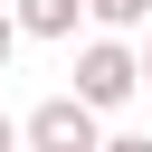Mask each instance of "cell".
I'll list each match as a JSON object with an SVG mask.
<instances>
[{
    "label": "cell",
    "mask_w": 152,
    "mask_h": 152,
    "mask_svg": "<svg viewBox=\"0 0 152 152\" xmlns=\"http://www.w3.org/2000/svg\"><path fill=\"white\" fill-rule=\"evenodd\" d=\"M133 86H142V66H133L124 38H86V48H76V104H86V114L133 104Z\"/></svg>",
    "instance_id": "cell-1"
},
{
    "label": "cell",
    "mask_w": 152,
    "mask_h": 152,
    "mask_svg": "<svg viewBox=\"0 0 152 152\" xmlns=\"http://www.w3.org/2000/svg\"><path fill=\"white\" fill-rule=\"evenodd\" d=\"M104 142V114H86L76 95H48L19 114V152H95Z\"/></svg>",
    "instance_id": "cell-2"
},
{
    "label": "cell",
    "mask_w": 152,
    "mask_h": 152,
    "mask_svg": "<svg viewBox=\"0 0 152 152\" xmlns=\"http://www.w3.org/2000/svg\"><path fill=\"white\" fill-rule=\"evenodd\" d=\"M10 19H19V38H76L86 0H10Z\"/></svg>",
    "instance_id": "cell-3"
},
{
    "label": "cell",
    "mask_w": 152,
    "mask_h": 152,
    "mask_svg": "<svg viewBox=\"0 0 152 152\" xmlns=\"http://www.w3.org/2000/svg\"><path fill=\"white\" fill-rule=\"evenodd\" d=\"M86 19H95L104 38H124V28H142V19H152V0H86Z\"/></svg>",
    "instance_id": "cell-4"
},
{
    "label": "cell",
    "mask_w": 152,
    "mask_h": 152,
    "mask_svg": "<svg viewBox=\"0 0 152 152\" xmlns=\"http://www.w3.org/2000/svg\"><path fill=\"white\" fill-rule=\"evenodd\" d=\"M95 152H152V142H142V133H104Z\"/></svg>",
    "instance_id": "cell-5"
},
{
    "label": "cell",
    "mask_w": 152,
    "mask_h": 152,
    "mask_svg": "<svg viewBox=\"0 0 152 152\" xmlns=\"http://www.w3.org/2000/svg\"><path fill=\"white\" fill-rule=\"evenodd\" d=\"M10 48H19V19H10V10H0V66H10Z\"/></svg>",
    "instance_id": "cell-6"
},
{
    "label": "cell",
    "mask_w": 152,
    "mask_h": 152,
    "mask_svg": "<svg viewBox=\"0 0 152 152\" xmlns=\"http://www.w3.org/2000/svg\"><path fill=\"white\" fill-rule=\"evenodd\" d=\"M0 152H19V114H0Z\"/></svg>",
    "instance_id": "cell-7"
},
{
    "label": "cell",
    "mask_w": 152,
    "mask_h": 152,
    "mask_svg": "<svg viewBox=\"0 0 152 152\" xmlns=\"http://www.w3.org/2000/svg\"><path fill=\"white\" fill-rule=\"evenodd\" d=\"M133 66H142V86H152V48H142V57H133Z\"/></svg>",
    "instance_id": "cell-8"
}]
</instances>
